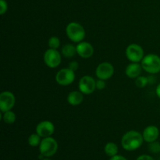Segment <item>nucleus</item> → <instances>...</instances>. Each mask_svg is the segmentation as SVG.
I'll return each mask as SVG.
<instances>
[{"label":"nucleus","instance_id":"obj_1","mask_svg":"<svg viewBox=\"0 0 160 160\" xmlns=\"http://www.w3.org/2000/svg\"><path fill=\"white\" fill-rule=\"evenodd\" d=\"M144 142L142 134L134 130L128 131L121 138V145L126 151L133 152L138 149Z\"/></svg>","mask_w":160,"mask_h":160},{"label":"nucleus","instance_id":"obj_2","mask_svg":"<svg viewBox=\"0 0 160 160\" xmlns=\"http://www.w3.org/2000/svg\"><path fill=\"white\" fill-rule=\"evenodd\" d=\"M66 34L71 42L79 43L85 38V30L81 23L78 22H70L66 28Z\"/></svg>","mask_w":160,"mask_h":160},{"label":"nucleus","instance_id":"obj_3","mask_svg":"<svg viewBox=\"0 0 160 160\" xmlns=\"http://www.w3.org/2000/svg\"><path fill=\"white\" fill-rule=\"evenodd\" d=\"M142 69L151 74H156L160 72V57L158 55L148 54L144 56L141 62Z\"/></svg>","mask_w":160,"mask_h":160},{"label":"nucleus","instance_id":"obj_4","mask_svg":"<svg viewBox=\"0 0 160 160\" xmlns=\"http://www.w3.org/2000/svg\"><path fill=\"white\" fill-rule=\"evenodd\" d=\"M58 151V143L55 138L52 137L44 138L39 145V152L45 157L53 156Z\"/></svg>","mask_w":160,"mask_h":160},{"label":"nucleus","instance_id":"obj_5","mask_svg":"<svg viewBox=\"0 0 160 160\" xmlns=\"http://www.w3.org/2000/svg\"><path fill=\"white\" fill-rule=\"evenodd\" d=\"M44 62L45 65L52 69L59 67L62 60V54L57 49L48 48L45 52L43 56Z\"/></svg>","mask_w":160,"mask_h":160},{"label":"nucleus","instance_id":"obj_6","mask_svg":"<svg viewBox=\"0 0 160 160\" xmlns=\"http://www.w3.org/2000/svg\"><path fill=\"white\" fill-rule=\"evenodd\" d=\"M127 58L131 62H140L144 58V49L141 45L133 43L128 45L125 51Z\"/></svg>","mask_w":160,"mask_h":160},{"label":"nucleus","instance_id":"obj_7","mask_svg":"<svg viewBox=\"0 0 160 160\" xmlns=\"http://www.w3.org/2000/svg\"><path fill=\"white\" fill-rule=\"evenodd\" d=\"M78 88L84 95H91L96 89V81L89 75H84L78 82Z\"/></svg>","mask_w":160,"mask_h":160},{"label":"nucleus","instance_id":"obj_8","mask_svg":"<svg viewBox=\"0 0 160 160\" xmlns=\"http://www.w3.org/2000/svg\"><path fill=\"white\" fill-rule=\"evenodd\" d=\"M75 80V72L70 68H63L57 72L56 81L61 86H67L72 84Z\"/></svg>","mask_w":160,"mask_h":160},{"label":"nucleus","instance_id":"obj_9","mask_svg":"<svg viewBox=\"0 0 160 160\" xmlns=\"http://www.w3.org/2000/svg\"><path fill=\"white\" fill-rule=\"evenodd\" d=\"M16 103L15 95L9 91H4L0 94V110L1 112L11 110Z\"/></svg>","mask_w":160,"mask_h":160},{"label":"nucleus","instance_id":"obj_10","mask_svg":"<svg viewBox=\"0 0 160 160\" xmlns=\"http://www.w3.org/2000/svg\"><path fill=\"white\" fill-rule=\"evenodd\" d=\"M114 67L112 63L109 62H103L98 64L95 70V75L98 79L109 80L113 76Z\"/></svg>","mask_w":160,"mask_h":160},{"label":"nucleus","instance_id":"obj_11","mask_svg":"<svg viewBox=\"0 0 160 160\" xmlns=\"http://www.w3.org/2000/svg\"><path fill=\"white\" fill-rule=\"evenodd\" d=\"M35 131L41 138L51 137L55 132V126L51 121L43 120L38 123Z\"/></svg>","mask_w":160,"mask_h":160},{"label":"nucleus","instance_id":"obj_12","mask_svg":"<svg viewBox=\"0 0 160 160\" xmlns=\"http://www.w3.org/2000/svg\"><path fill=\"white\" fill-rule=\"evenodd\" d=\"M77 48V54L80 57L83 59H88L92 57L94 54V47L91 43L88 42H81L78 43L76 46Z\"/></svg>","mask_w":160,"mask_h":160},{"label":"nucleus","instance_id":"obj_13","mask_svg":"<svg viewBox=\"0 0 160 160\" xmlns=\"http://www.w3.org/2000/svg\"><path fill=\"white\" fill-rule=\"evenodd\" d=\"M144 141L147 143H151L158 139L159 136V128L154 125H150L145 128L142 133Z\"/></svg>","mask_w":160,"mask_h":160},{"label":"nucleus","instance_id":"obj_14","mask_svg":"<svg viewBox=\"0 0 160 160\" xmlns=\"http://www.w3.org/2000/svg\"><path fill=\"white\" fill-rule=\"evenodd\" d=\"M142 70L143 69H142V64L139 62H131L125 69V74L129 78L136 79L138 77L141 76Z\"/></svg>","mask_w":160,"mask_h":160},{"label":"nucleus","instance_id":"obj_15","mask_svg":"<svg viewBox=\"0 0 160 160\" xmlns=\"http://www.w3.org/2000/svg\"><path fill=\"white\" fill-rule=\"evenodd\" d=\"M84 100V94L80 91H72L67 96V102L73 106H79Z\"/></svg>","mask_w":160,"mask_h":160},{"label":"nucleus","instance_id":"obj_16","mask_svg":"<svg viewBox=\"0 0 160 160\" xmlns=\"http://www.w3.org/2000/svg\"><path fill=\"white\" fill-rule=\"evenodd\" d=\"M61 54L65 58L70 59L73 58L77 54V48L72 44H67L62 47L61 50Z\"/></svg>","mask_w":160,"mask_h":160},{"label":"nucleus","instance_id":"obj_17","mask_svg":"<svg viewBox=\"0 0 160 160\" xmlns=\"http://www.w3.org/2000/svg\"><path fill=\"white\" fill-rule=\"evenodd\" d=\"M119 148L118 146L114 142H108L104 148V152L109 157H112L114 156H117L118 153Z\"/></svg>","mask_w":160,"mask_h":160},{"label":"nucleus","instance_id":"obj_18","mask_svg":"<svg viewBox=\"0 0 160 160\" xmlns=\"http://www.w3.org/2000/svg\"><path fill=\"white\" fill-rule=\"evenodd\" d=\"M1 119L4 121V123H6V124H12V123H15L17 117H16V114L14 113L12 110L6 111V112H1Z\"/></svg>","mask_w":160,"mask_h":160},{"label":"nucleus","instance_id":"obj_19","mask_svg":"<svg viewBox=\"0 0 160 160\" xmlns=\"http://www.w3.org/2000/svg\"><path fill=\"white\" fill-rule=\"evenodd\" d=\"M41 137L35 133V134H32L29 136L28 138V144H29L30 146L31 147H37L39 146L41 144Z\"/></svg>","mask_w":160,"mask_h":160},{"label":"nucleus","instance_id":"obj_20","mask_svg":"<svg viewBox=\"0 0 160 160\" xmlns=\"http://www.w3.org/2000/svg\"><path fill=\"white\" fill-rule=\"evenodd\" d=\"M135 85L137 86L138 88H145L148 84L149 83L148 81V78L145 76H139L138 77L135 79Z\"/></svg>","mask_w":160,"mask_h":160},{"label":"nucleus","instance_id":"obj_21","mask_svg":"<svg viewBox=\"0 0 160 160\" xmlns=\"http://www.w3.org/2000/svg\"><path fill=\"white\" fill-rule=\"evenodd\" d=\"M48 45L50 48L57 49L60 47V40L56 36H52L48 42Z\"/></svg>","mask_w":160,"mask_h":160},{"label":"nucleus","instance_id":"obj_22","mask_svg":"<svg viewBox=\"0 0 160 160\" xmlns=\"http://www.w3.org/2000/svg\"><path fill=\"white\" fill-rule=\"evenodd\" d=\"M148 150L149 152H151L152 153H154V154H157V153L160 152V143L157 141H155V142H151V143H148Z\"/></svg>","mask_w":160,"mask_h":160},{"label":"nucleus","instance_id":"obj_23","mask_svg":"<svg viewBox=\"0 0 160 160\" xmlns=\"http://www.w3.org/2000/svg\"><path fill=\"white\" fill-rule=\"evenodd\" d=\"M8 9V5L6 0H0V14L4 15Z\"/></svg>","mask_w":160,"mask_h":160},{"label":"nucleus","instance_id":"obj_24","mask_svg":"<svg viewBox=\"0 0 160 160\" xmlns=\"http://www.w3.org/2000/svg\"><path fill=\"white\" fill-rule=\"evenodd\" d=\"M106 81L104 80L98 79L96 81V89L98 90H103L106 88Z\"/></svg>","mask_w":160,"mask_h":160},{"label":"nucleus","instance_id":"obj_25","mask_svg":"<svg viewBox=\"0 0 160 160\" xmlns=\"http://www.w3.org/2000/svg\"><path fill=\"white\" fill-rule=\"evenodd\" d=\"M78 67H79V63L77 61H71L68 66V68H70V70L74 72L78 70Z\"/></svg>","mask_w":160,"mask_h":160},{"label":"nucleus","instance_id":"obj_26","mask_svg":"<svg viewBox=\"0 0 160 160\" xmlns=\"http://www.w3.org/2000/svg\"><path fill=\"white\" fill-rule=\"evenodd\" d=\"M136 160H155L149 155H142V156H138Z\"/></svg>","mask_w":160,"mask_h":160},{"label":"nucleus","instance_id":"obj_27","mask_svg":"<svg viewBox=\"0 0 160 160\" xmlns=\"http://www.w3.org/2000/svg\"><path fill=\"white\" fill-rule=\"evenodd\" d=\"M109 160H128L124 156H120V155H117V156H114L112 157H110Z\"/></svg>","mask_w":160,"mask_h":160},{"label":"nucleus","instance_id":"obj_28","mask_svg":"<svg viewBox=\"0 0 160 160\" xmlns=\"http://www.w3.org/2000/svg\"><path fill=\"white\" fill-rule=\"evenodd\" d=\"M156 95L158 96V98H160V83L159 84L157 85V87H156Z\"/></svg>","mask_w":160,"mask_h":160},{"label":"nucleus","instance_id":"obj_29","mask_svg":"<svg viewBox=\"0 0 160 160\" xmlns=\"http://www.w3.org/2000/svg\"><path fill=\"white\" fill-rule=\"evenodd\" d=\"M42 160H51V159H48V158H44V159H42Z\"/></svg>","mask_w":160,"mask_h":160}]
</instances>
